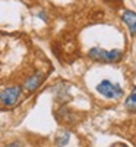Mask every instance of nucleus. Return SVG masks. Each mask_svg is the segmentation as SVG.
I'll return each mask as SVG.
<instances>
[{
    "mask_svg": "<svg viewBox=\"0 0 136 147\" xmlns=\"http://www.w3.org/2000/svg\"><path fill=\"white\" fill-rule=\"evenodd\" d=\"M88 56L95 60V62H103V63H116L123 59V53L120 50H105L101 47H92Z\"/></svg>",
    "mask_w": 136,
    "mask_h": 147,
    "instance_id": "nucleus-1",
    "label": "nucleus"
},
{
    "mask_svg": "<svg viewBox=\"0 0 136 147\" xmlns=\"http://www.w3.org/2000/svg\"><path fill=\"white\" fill-rule=\"evenodd\" d=\"M97 91L103 94L107 99H119V97L123 96V90L119 84L111 82L108 80H103L100 84L97 85Z\"/></svg>",
    "mask_w": 136,
    "mask_h": 147,
    "instance_id": "nucleus-2",
    "label": "nucleus"
},
{
    "mask_svg": "<svg viewBox=\"0 0 136 147\" xmlns=\"http://www.w3.org/2000/svg\"><path fill=\"white\" fill-rule=\"evenodd\" d=\"M21 97V88L18 85H13V87H7L5 88L2 93H0V102H2L5 106H13L18 103Z\"/></svg>",
    "mask_w": 136,
    "mask_h": 147,
    "instance_id": "nucleus-3",
    "label": "nucleus"
},
{
    "mask_svg": "<svg viewBox=\"0 0 136 147\" xmlns=\"http://www.w3.org/2000/svg\"><path fill=\"white\" fill-rule=\"evenodd\" d=\"M43 81H44V75H43L41 72H37V74H34L32 77H29V78L25 81V84H23V88H25L28 93H34V91L41 85Z\"/></svg>",
    "mask_w": 136,
    "mask_h": 147,
    "instance_id": "nucleus-4",
    "label": "nucleus"
},
{
    "mask_svg": "<svg viewBox=\"0 0 136 147\" xmlns=\"http://www.w3.org/2000/svg\"><path fill=\"white\" fill-rule=\"evenodd\" d=\"M121 21L127 25L132 35H136V13L132 10H125L121 13Z\"/></svg>",
    "mask_w": 136,
    "mask_h": 147,
    "instance_id": "nucleus-5",
    "label": "nucleus"
},
{
    "mask_svg": "<svg viewBox=\"0 0 136 147\" xmlns=\"http://www.w3.org/2000/svg\"><path fill=\"white\" fill-rule=\"evenodd\" d=\"M126 107L129 110H136V87L132 90V93L127 96V99H126Z\"/></svg>",
    "mask_w": 136,
    "mask_h": 147,
    "instance_id": "nucleus-6",
    "label": "nucleus"
},
{
    "mask_svg": "<svg viewBox=\"0 0 136 147\" xmlns=\"http://www.w3.org/2000/svg\"><path fill=\"white\" fill-rule=\"evenodd\" d=\"M67 141H69V132H61L60 136L56 138V144H57L59 147H63Z\"/></svg>",
    "mask_w": 136,
    "mask_h": 147,
    "instance_id": "nucleus-7",
    "label": "nucleus"
},
{
    "mask_svg": "<svg viewBox=\"0 0 136 147\" xmlns=\"http://www.w3.org/2000/svg\"><path fill=\"white\" fill-rule=\"evenodd\" d=\"M5 147H25V146H22V144H19V143H10V144H7V146H5Z\"/></svg>",
    "mask_w": 136,
    "mask_h": 147,
    "instance_id": "nucleus-8",
    "label": "nucleus"
}]
</instances>
